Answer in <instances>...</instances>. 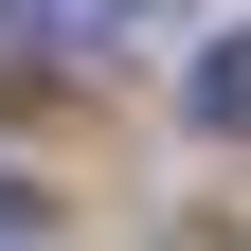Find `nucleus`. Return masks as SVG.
Instances as JSON below:
<instances>
[{"label": "nucleus", "instance_id": "obj_2", "mask_svg": "<svg viewBox=\"0 0 251 251\" xmlns=\"http://www.w3.org/2000/svg\"><path fill=\"white\" fill-rule=\"evenodd\" d=\"M198 126H251V36H215V54H198Z\"/></svg>", "mask_w": 251, "mask_h": 251}, {"label": "nucleus", "instance_id": "obj_3", "mask_svg": "<svg viewBox=\"0 0 251 251\" xmlns=\"http://www.w3.org/2000/svg\"><path fill=\"white\" fill-rule=\"evenodd\" d=\"M18 233H36V198H18V179H0V251H18Z\"/></svg>", "mask_w": 251, "mask_h": 251}, {"label": "nucleus", "instance_id": "obj_1", "mask_svg": "<svg viewBox=\"0 0 251 251\" xmlns=\"http://www.w3.org/2000/svg\"><path fill=\"white\" fill-rule=\"evenodd\" d=\"M126 18H144V0H0L18 54H90V36H126Z\"/></svg>", "mask_w": 251, "mask_h": 251}]
</instances>
